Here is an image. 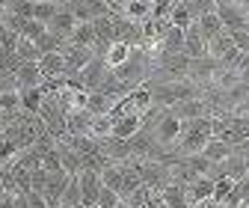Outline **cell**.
Here are the masks:
<instances>
[{
	"label": "cell",
	"instance_id": "34",
	"mask_svg": "<svg viewBox=\"0 0 249 208\" xmlns=\"http://www.w3.org/2000/svg\"><path fill=\"white\" fill-rule=\"evenodd\" d=\"M193 208H223L220 202H213V199H202V202H196Z\"/></svg>",
	"mask_w": 249,
	"mask_h": 208
},
{
	"label": "cell",
	"instance_id": "15",
	"mask_svg": "<svg viewBox=\"0 0 249 208\" xmlns=\"http://www.w3.org/2000/svg\"><path fill=\"white\" fill-rule=\"evenodd\" d=\"M202 155H205L211 164H223L226 158H231V155H234V149H231L229 143H223V140L211 137V140L205 143V149H202Z\"/></svg>",
	"mask_w": 249,
	"mask_h": 208
},
{
	"label": "cell",
	"instance_id": "19",
	"mask_svg": "<svg viewBox=\"0 0 249 208\" xmlns=\"http://www.w3.org/2000/svg\"><path fill=\"white\" fill-rule=\"evenodd\" d=\"M56 155H59V164H62V170H66L69 175H77L80 172V155L74 152L71 146H66V143L56 140Z\"/></svg>",
	"mask_w": 249,
	"mask_h": 208
},
{
	"label": "cell",
	"instance_id": "4",
	"mask_svg": "<svg viewBox=\"0 0 249 208\" xmlns=\"http://www.w3.org/2000/svg\"><path fill=\"white\" fill-rule=\"evenodd\" d=\"M151 134H154V140H158V143L166 149V152H169V149L175 146V140L181 137V122H178L175 116L166 113L163 119H158V122L151 125Z\"/></svg>",
	"mask_w": 249,
	"mask_h": 208
},
{
	"label": "cell",
	"instance_id": "21",
	"mask_svg": "<svg viewBox=\"0 0 249 208\" xmlns=\"http://www.w3.org/2000/svg\"><path fill=\"white\" fill-rule=\"evenodd\" d=\"M69 45H77V48H95V30H92V21L74 27V33L69 36Z\"/></svg>",
	"mask_w": 249,
	"mask_h": 208
},
{
	"label": "cell",
	"instance_id": "5",
	"mask_svg": "<svg viewBox=\"0 0 249 208\" xmlns=\"http://www.w3.org/2000/svg\"><path fill=\"white\" fill-rule=\"evenodd\" d=\"M77 185H80V202L83 205H95L98 193H101V172H92V170H80L77 172Z\"/></svg>",
	"mask_w": 249,
	"mask_h": 208
},
{
	"label": "cell",
	"instance_id": "24",
	"mask_svg": "<svg viewBox=\"0 0 249 208\" xmlns=\"http://www.w3.org/2000/svg\"><path fill=\"white\" fill-rule=\"evenodd\" d=\"M74 205H83L80 202V185H77V175H69L66 190H62V199H59V208H74Z\"/></svg>",
	"mask_w": 249,
	"mask_h": 208
},
{
	"label": "cell",
	"instance_id": "3",
	"mask_svg": "<svg viewBox=\"0 0 249 208\" xmlns=\"http://www.w3.org/2000/svg\"><path fill=\"white\" fill-rule=\"evenodd\" d=\"M62 59H66V77H77V72L83 66H89V59L95 57V51L92 48H77V45H62Z\"/></svg>",
	"mask_w": 249,
	"mask_h": 208
},
{
	"label": "cell",
	"instance_id": "16",
	"mask_svg": "<svg viewBox=\"0 0 249 208\" xmlns=\"http://www.w3.org/2000/svg\"><path fill=\"white\" fill-rule=\"evenodd\" d=\"M45 86H36V89H21L18 98H21V113H30V116H36L39 107H42V98H45Z\"/></svg>",
	"mask_w": 249,
	"mask_h": 208
},
{
	"label": "cell",
	"instance_id": "18",
	"mask_svg": "<svg viewBox=\"0 0 249 208\" xmlns=\"http://www.w3.org/2000/svg\"><path fill=\"white\" fill-rule=\"evenodd\" d=\"M158 196L166 202V208H190V205H187V196H184V185L169 182L166 188L158 190Z\"/></svg>",
	"mask_w": 249,
	"mask_h": 208
},
{
	"label": "cell",
	"instance_id": "30",
	"mask_svg": "<svg viewBox=\"0 0 249 208\" xmlns=\"http://www.w3.org/2000/svg\"><path fill=\"white\" fill-rule=\"evenodd\" d=\"M15 48H18V36L12 30L0 27V54H15Z\"/></svg>",
	"mask_w": 249,
	"mask_h": 208
},
{
	"label": "cell",
	"instance_id": "9",
	"mask_svg": "<svg viewBox=\"0 0 249 208\" xmlns=\"http://www.w3.org/2000/svg\"><path fill=\"white\" fill-rule=\"evenodd\" d=\"M39 72L45 80H56V77H66V59H62L59 51H51V54H42L39 57Z\"/></svg>",
	"mask_w": 249,
	"mask_h": 208
},
{
	"label": "cell",
	"instance_id": "6",
	"mask_svg": "<svg viewBox=\"0 0 249 208\" xmlns=\"http://www.w3.org/2000/svg\"><path fill=\"white\" fill-rule=\"evenodd\" d=\"M169 116H175L178 122H187V119H199V116H211L205 98H190V101H178L169 107Z\"/></svg>",
	"mask_w": 249,
	"mask_h": 208
},
{
	"label": "cell",
	"instance_id": "22",
	"mask_svg": "<svg viewBox=\"0 0 249 208\" xmlns=\"http://www.w3.org/2000/svg\"><path fill=\"white\" fill-rule=\"evenodd\" d=\"M128 57H131V45H124V42H113V45L107 48V54H104V63H107V69H119Z\"/></svg>",
	"mask_w": 249,
	"mask_h": 208
},
{
	"label": "cell",
	"instance_id": "32",
	"mask_svg": "<svg viewBox=\"0 0 249 208\" xmlns=\"http://www.w3.org/2000/svg\"><path fill=\"white\" fill-rule=\"evenodd\" d=\"M24 196H27V205H30V208H48L45 196H42V193H36V190H30V193H24Z\"/></svg>",
	"mask_w": 249,
	"mask_h": 208
},
{
	"label": "cell",
	"instance_id": "29",
	"mask_svg": "<svg viewBox=\"0 0 249 208\" xmlns=\"http://www.w3.org/2000/svg\"><path fill=\"white\" fill-rule=\"evenodd\" d=\"M15 57L21 59V63H39V51H36V45H33V42H27V39H21V36H18Z\"/></svg>",
	"mask_w": 249,
	"mask_h": 208
},
{
	"label": "cell",
	"instance_id": "7",
	"mask_svg": "<svg viewBox=\"0 0 249 208\" xmlns=\"http://www.w3.org/2000/svg\"><path fill=\"white\" fill-rule=\"evenodd\" d=\"M15 83H18V93L21 89H36L45 83L42 72H39V63H18L15 69Z\"/></svg>",
	"mask_w": 249,
	"mask_h": 208
},
{
	"label": "cell",
	"instance_id": "20",
	"mask_svg": "<svg viewBox=\"0 0 249 208\" xmlns=\"http://www.w3.org/2000/svg\"><path fill=\"white\" fill-rule=\"evenodd\" d=\"M193 21H196V18H193L190 6H187V0H175V6H172V12H169V24L178 27V30H187Z\"/></svg>",
	"mask_w": 249,
	"mask_h": 208
},
{
	"label": "cell",
	"instance_id": "1",
	"mask_svg": "<svg viewBox=\"0 0 249 208\" xmlns=\"http://www.w3.org/2000/svg\"><path fill=\"white\" fill-rule=\"evenodd\" d=\"M148 93H151V107H172L178 101H190V98H202L205 89L199 83H193L190 77L184 80H160V83H151L148 80Z\"/></svg>",
	"mask_w": 249,
	"mask_h": 208
},
{
	"label": "cell",
	"instance_id": "25",
	"mask_svg": "<svg viewBox=\"0 0 249 208\" xmlns=\"http://www.w3.org/2000/svg\"><path fill=\"white\" fill-rule=\"evenodd\" d=\"M113 134V119L104 113V116H92V125H89V137H95V140H104Z\"/></svg>",
	"mask_w": 249,
	"mask_h": 208
},
{
	"label": "cell",
	"instance_id": "23",
	"mask_svg": "<svg viewBox=\"0 0 249 208\" xmlns=\"http://www.w3.org/2000/svg\"><path fill=\"white\" fill-rule=\"evenodd\" d=\"M231 48H234L231 33H229V30H223V33L216 36V39H211V42H208V57H211V59H220V57H226Z\"/></svg>",
	"mask_w": 249,
	"mask_h": 208
},
{
	"label": "cell",
	"instance_id": "8",
	"mask_svg": "<svg viewBox=\"0 0 249 208\" xmlns=\"http://www.w3.org/2000/svg\"><path fill=\"white\" fill-rule=\"evenodd\" d=\"M184 54L190 57V59H202V57H208V42L202 39L196 21L184 30Z\"/></svg>",
	"mask_w": 249,
	"mask_h": 208
},
{
	"label": "cell",
	"instance_id": "12",
	"mask_svg": "<svg viewBox=\"0 0 249 208\" xmlns=\"http://www.w3.org/2000/svg\"><path fill=\"white\" fill-rule=\"evenodd\" d=\"M184 196H187V205H196V202H202V199H211L213 196V178H208V175H199L196 182H190L184 188Z\"/></svg>",
	"mask_w": 249,
	"mask_h": 208
},
{
	"label": "cell",
	"instance_id": "28",
	"mask_svg": "<svg viewBox=\"0 0 249 208\" xmlns=\"http://www.w3.org/2000/svg\"><path fill=\"white\" fill-rule=\"evenodd\" d=\"M6 15L33 18V0H6Z\"/></svg>",
	"mask_w": 249,
	"mask_h": 208
},
{
	"label": "cell",
	"instance_id": "17",
	"mask_svg": "<svg viewBox=\"0 0 249 208\" xmlns=\"http://www.w3.org/2000/svg\"><path fill=\"white\" fill-rule=\"evenodd\" d=\"M196 27H199V33H202L205 42H211V39H216V36L223 33V24H220V18H216V12L199 15V18H196Z\"/></svg>",
	"mask_w": 249,
	"mask_h": 208
},
{
	"label": "cell",
	"instance_id": "10",
	"mask_svg": "<svg viewBox=\"0 0 249 208\" xmlns=\"http://www.w3.org/2000/svg\"><path fill=\"white\" fill-rule=\"evenodd\" d=\"M45 27H48V33H51V36H56V39H62V42H69V36L74 33V27H77V21L59 6V12H56Z\"/></svg>",
	"mask_w": 249,
	"mask_h": 208
},
{
	"label": "cell",
	"instance_id": "27",
	"mask_svg": "<svg viewBox=\"0 0 249 208\" xmlns=\"http://www.w3.org/2000/svg\"><path fill=\"white\" fill-rule=\"evenodd\" d=\"M56 12H59V3H48V0H33V18H36V21L48 24Z\"/></svg>",
	"mask_w": 249,
	"mask_h": 208
},
{
	"label": "cell",
	"instance_id": "14",
	"mask_svg": "<svg viewBox=\"0 0 249 208\" xmlns=\"http://www.w3.org/2000/svg\"><path fill=\"white\" fill-rule=\"evenodd\" d=\"M89 125H92V113L89 110H71L66 116V134H71V137L89 134Z\"/></svg>",
	"mask_w": 249,
	"mask_h": 208
},
{
	"label": "cell",
	"instance_id": "36",
	"mask_svg": "<svg viewBox=\"0 0 249 208\" xmlns=\"http://www.w3.org/2000/svg\"><path fill=\"white\" fill-rule=\"evenodd\" d=\"M3 128H6V125H3V119H0V131H3Z\"/></svg>",
	"mask_w": 249,
	"mask_h": 208
},
{
	"label": "cell",
	"instance_id": "37",
	"mask_svg": "<svg viewBox=\"0 0 249 208\" xmlns=\"http://www.w3.org/2000/svg\"><path fill=\"white\" fill-rule=\"evenodd\" d=\"M48 3H59V0H48Z\"/></svg>",
	"mask_w": 249,
	"mask_h": 208
},
{
	"label": "cell",
	"instance_id": "26",
	"mask_svg": "<svg viewBox=\"0 0 249 208\" xmlns=\"http://www.w3.org/2000/svg\"><path fill=\"white\" fill-rule=\"evenodd\" d=\"M45 33H48V27H45L42 21H36V18H27L24 27H21V39H27V42H36V39H42Z\"/></svg>",
	"mask_w": 249,
	"mask_h": 208
},
{
	"label": "cell",
	"instance_id": "31",
	"mask_svg": "<svg viewBox=\"0 0 249 208\" xmlns=\"http://www.w3.org/2000/svg\"><path fill=\"white\" fill-rule=\"evenodd\" d=\"M119 205H122L119 193H113L110 188H101V193H98V202H95V208H119Z\"/></svg>",
	"mask_w": 249,
	"mask_h": 208
},
{
	"label": "cell",
	"instance_id": "11",
	"mask_svg": "<svg viewBox=\"0 0 249 208\" xmlns=\"http://www.w3.org/2000/svg\"><path fill=\"white\" fill-rule=\"evenodd\" d=\"M119 15L134 21V24H142V21L151 18V3H148V0H122V3H119Z\"/></svg>",
	"mask_w": 249,
	"mask_h": 208
},
{
	"label": "cell",
	"instance_id": "35",
	"mask_svg": "<svg viewBox=\"0 0 249 208\" xmlns=\"http://www.w3.org/2000/svg\"><path fill=\"white\" fill-rule=\"evenodd\" d=\"M243 110H246V113H249V93H246V95H243V101H240V104H237V113H243Z\"/></svg>",
	"mask_w": 249,
	"mask_h": 208
},
{
	"label": "cell",
	"instance_id": "2",
	"mask_svg": "<svg viewBox=\"0 0 249 208\" xmlns=\"http://www.w3.org/2000/svg\"><path fill=\"white\" fill-rule=\"evenodd\" d=\"M216 18H220L223 30H229V33H237V30H249V18L243 12L240 3H231V0H216L213 6Z\"/></svg>",
	"mask_w": 249,
	"mask_h": 208
},
{
	"label": "cell",
	"instance_id": "13",
	"mask_svg": "<svg viewBox=\"0 0 249 208\" xmlns=\"http://www.w3.org/2000/svg\"><path fill=\"white\" fill-rule=\"evenodd\" d=\"M140 128H142V116L140 113H124L122 119H116V122H113V134L110 137H116V140H131Z\"/></svg>",
	"mask_w": 249,
	"mask_h": 208
},
{
	"label": "cell",
	"instance_id": "33",
	"mask_svg": "<svg viewBox=\"0 0 249 208\" xmlns=\"http://www.w3.org/2000/svg\"><path fill=\"white\" fill-rule=\"evenodd\" d=\"M0 208H18L15 193H3V196H0Z\"/></svg>",
	"mask_w": 249,
	"mask_h": 208
}]
</instances>
